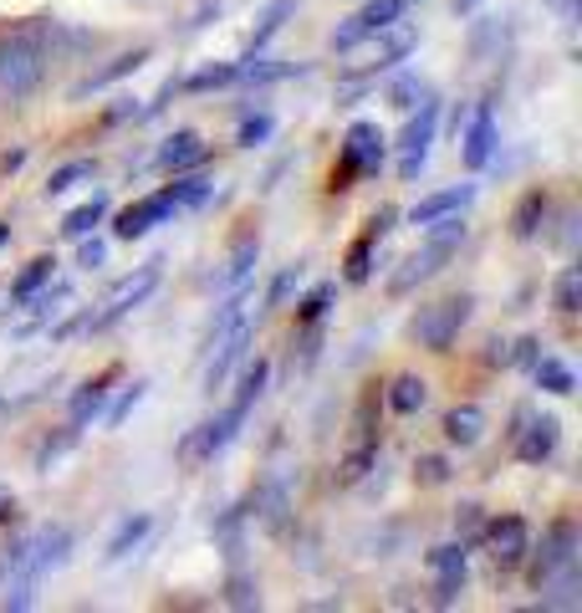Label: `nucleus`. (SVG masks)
<instances>
[{
	"label": "nucleus",
	"instance_id": "2",
	"mask_svg": "<svg viewBox=\"0 0 582 613\" xmlns=\"http://www.w3.org/2000/svg\"><path fill=\"white\" fill-rule=\"evenodd\" d=\"M52 72V37L46 27H15L0 31V103H31Z\"/></svg>",
	"mask_w": 582,
	"mask_h": 613
},
{
	"label": "nucleus",
	"instance_id": "39",
	"mask_svg": "<svg viewBox=\"0 0 582 613\" xmlns=\"http://www.w3.org/2000/svg\"><path fill=\"white\" fill-rule=\"evenodd\" d=\"M424 97H429V87H424L419 77H398L394 87H388V103H394V107H404V113H414V107H419Z\"/></svg>",
	"mask_w": 582,
	"mask_h": 613
},
{
	"label": "nucleus",
	"instance_id": "24",
	"mask_svg": "<svg viewBox=\"0 0 582 613\" xmlns=\"http://www.w3.org/2000/svg\"><path fill=\"white\" fill-rule=\"evenodd\" d=\"M256 261H261V236H240L236 240V251H230V261H226V271H220V287L226 292H236L240 281H251L256 277Z\"/></svg>",
	"mask_w": 582,
	"mask_h": 613
},
{
	"label": "nucleus",
	"instance_id": "33",
	"mask_svg": "<svg viewBox=\"0 0 582 613\" xmlns=\"http://www.w3.org/2000/svg\"><path fill=\"white\" fill-rule=\"evenodd\" d=\"M97 174V164L93 159H72V164H62V169H52V179H46V200H56V195H66V189H77L82 179H93Z\"/></svg>",
	"mask_w": 582,
	"mask_h": 613
},
{
	"label": "nucleus",
	"instance_id": "1",
	"mask_svg": "<svg viewBox=\"0 0 582 613\" xmlns=\"http://www.w3.org/2000/svg\"><path fill=\"white\" fill-rule=\"evenodd\" d=\"M266 378H271V363L266 359H256L246 374H240V394L226 404V409L215 414V419H205V425H195L179 440V460L185 466H205V460H215L220 450H230L236 445V435H240V425L251 419V409H256V399L266 394Z\"/></svg>",
	"mask_w": 582,
	"mask_h": 613
},
{
	"label": "nucleus",
	"instance_id": "16",
	"mask_svg": "<svg viewBox=\"0 0 582 613\" xmlns=\"http://www.w3.org/2000/svg\"><path fill=\"white\" fill-rule=\"evenodd\" d=\"M557 445H562V425H557L552 414H542V419H531L527 429H517V460L521 466H547L557 455Z\"/></svg>",
	"mask_w": 582,
	"mask_h": 613
},
{
	"label": "nucleus",
	"instance_id": "26",
	"mask_svg": "<svg viewBox=\"0 0 582 613\" xmlns=\"http://www.w3.org/2000/svg\"><path fill=\"white\" fill-rule=\"evenodd\" d=\"M107 220V195H93V200H82L77 210H66V220H62V236L66 240H87L97 226Z\"/></svg>",
	"mask_w": 582,
	"mask_h": 613
},
{
	"label": "nucleus",
	"instance_id": "41",
	"mask_svg": "<svg viewBox=\"0 0 582 613\" xmlns=\"http://www.w3.org/2000/svg\"><path fill=\"white\" fill-rule=\"evenodd\" d=\"M460 593H465V568H445L439 583H435V603H439V609H450Z\"/></svg>",
	"mask_w": 582,
	"mask_h": 613
},
{
	"label": "nucleus",
	"instance_id": "4",
	"mask_svg": "<svg viewBox=\"0 0 582 613\" xmlns=\"http://www.w3.org/2000/svg\"><path fill=\"white\" fill-rule=\"evenodd\" d=\"M476 318V297L470 292H455V297H439V302L419 306L409 322V337L424 347V353H450L460 343L465 322Z\"/></svg>",
	"mask_w": 582,
	"mask_h": 613
},
{
	"label": "nucleus",
	"instance_id": "5",
	"mask_svg": "<svg viewBox=\"0 0 582 613\" xmlns=\"http://www.w3.org/2000/svg\"><path fill=\"white\" fill-rule=\"evenodd\" d=\"M384 154H388L384 128L357 118L353 128L343 134V159H337V169H332V195H337V189H353V179L378 174V169H384Z\"/></svg>",
	"mask_w": 582,
	"mask_h": 613
},
{
	"label": "nucleus",
	"instance_id": "19",
	"mask_svg": "<svg viewBox=\"0 0 582 613\" xmlns=\"http://www.w3.org/2000/svg\"><path fill=\"white\" fill-rule=\"evenodd\" d=\"M205 159H210V144H205L195 128H179V134H169V138H164V148H159V164H164L169 174L199 169Z\"/></svg>",
	"mask_w": 582,
	"mask_h": 613
},
{
	"label": "nucleus",
	"instance_id": "22",
	"mask_svg": "<svg viewBox=\"0 0 582 613\" xmlns=\"http://www.w3.org/2000/svg\"><path fill=\"white\" fill-rule=\"evenodd\" d=\"M439 429H445V440L450 445L470 450V445H480V435H486V409H480V404H455Z\"/></svg>",
	"mask_w": 582,
	"mask_h": 613
},
{
	"label": "nucleus",
	"instance_id": "7",
	"mask_svg": "<svg viewBox=\"0 0 582 613\" xmlns=\"http://www.w3.org/2000/svg\"><path fill=\"white\" fill-rule=\"evenodd\" d=\"M582 562V532L572 517H557L552 527L542 532V552H537V562H531V588L552 583V578L562 573H578Z\"/></svg>",
	"mask_w": 582,
	"mask_h": 613
},
{
	"label": "nucleus",
	"instance_id": "10",
	"mask_svg": "<svg viewBox=\"0 0 582 613\" xmlns=\"http://www.w3.org/2000/svg\"><path fill=\"white\" fill-rule=\"evenodd\" d=\"M66 552H72V532H66V527H52V532H41L37 542H27V547H21V552L11 558L15 583H21V588H37L41 578L52 573V568H62Z\"/></svg>",
	"mask_w": 582,
	"mask_h": 613
},
{
	"label": "nucleus",
	"instance_id": "36",
	"mask_svg": "<svg viewBox=\"0 0 582 613\" xmlns=\"http://www.w3.org/2000/svg\"><path fill=\"white\" fill-rule=\"evenodd\" d=\"M271 134H277V118H271V113H246V118H240V148L266 144Z\"/></svg>",
	"mask_w": 582,
	"mask_h": 613
},
{
	"label": "nucleus",
	"instance_id": "44",
	"mask_svg": "<svg viewBox=\"0 0 582 613\" xmlns=\"http://www.w3.org/2000/svg\"><path fill=\"white\" fill-rule=\"evenodd\" d=\"M429 568H435V573H445V568H465V547H435V552H429Z\"/></svg>",
	"mask_w": 582,
	"mask_h": 613
},
{
	"label": "nucleus",
	"instance_id": "38",
	"mask_svg": "<svg viewBox=\"0 0 582 613\" xmlns=\"http://www.w3.org/2000/svg\"><path fill=\"white\" fill-rule=\"evenodd\" d=\"M373 246H378L373 236L353 240V251H347V281H368L373 277Z\"/></svg>",
	"mask_w": 582,
	"mask_h": 613
},
{
	"label": "nucleus",
	"instance_id": "31",
	"mask_svg": "<svg viewBox=\"0 0 582 613\" xmlns=\"http://www.w3.org/2000/svg\"><path fill=\"white\" fill-rule=\"evenodd\" d=\"M77 440H82V425H72V419H66L56 435H46V440H41V450H37V470H41V476H46V470H52Z\"/></svg>",
	"mask_w": 582,
	"mask_h": 613
},
{
	"label": "nucleus",
	"instance_id": "30",
	"mask_svg": "<svg viewBox=\"0 0 582 613\" xmlns=\"http://www.w3.org/2000/svg\"><path fill=\"white\" fill-rule=\"evenodd\" d=\"M52 271H56V261H52V256H37V261H31V267L11 281V302H31V297H37L41 287L52 281Z\"/></svg>",
	"mask_w": 582,
	"mask_h": 613
},
{
	"label": "nucleus",
	"instance_id": "23",
	"mask_svg": "<svg viewBox=\"0 0 582 613\" xmlns=\"http://www.w3.org/2000/svg\"><path fill=\"white\" fill-rule=\"evenodd\" d=\"M113 368H107V374H97L93 384H82L77 394H72V404H66V409H72V425H87V419H97V414L107 409V394H113Z\"/></svg>",
	"mask_w": 582,
	"mask_h": 613
},
{
	"label": "nucleus",
	"instance_id": "50",
	"mask_svg": "<svg viewBox=\"0 0 582 613\" xmlns=\"http://www.w3.org/2000/svg\"><path fill=\"white\" fill-rule=\"evenodd\" d=\"M455 6H460V11H470V6H476V0H455Z\"/></svg>",
	"mask_w": 582,
	"mask_h": 613
},
{
	"label": "nucleus",
	"instance_id": "45",
	"mask_svg": "<svg viewBox=\"0 0 582 613\" xmlns=\"http://www.w3.org/2000/svg\"><path fill=\"white\" fill-rule=\"evenodd\" d=\"M230 603H236V609H256V603H261L251 578H236V583H230Z\"/></svg>",
	"mask_w": 582,
	"mask_h": 613
},
{
	"label": "nucleus",
	"instance_id": "46",
	"mask_svg": "<svg viewBox=\"0 0 582 613\" xmlns=\"http://www.w3.org/2000/svg\"><path fill=\"white\" fill-rule=\"evenodd\" d=\"M394 220H398V210H394V205H384V210L368 220V236H373V240H384L388 230H394Z\"/></svg>",
	"mask_w": 582,
	"mask_h": 613
},
{
	"label": "nucleus",
	"instance_id": "21",
	"mask_svg": "<svg viewBox=\"0 0 582 613\" xmlns=\"http://www.w3.org/2000/svg\"><path fill=\"white\" fill-rule=\"evenodd\" d=\"M148 532H154V511H133V517H123L118 532L107 537V562L133 558V552L148 542Z\"/></svg>",
	"mask_w": 582,
	"mask_h": 613
},
{
	"label": "nucleus",
	"instance_id": "48",
	"mask_svg": "<svg viewBox=\"0 0 582 613\" xmlns=\"http://www.w3.org/2000/svg\"><path fill=\"white\" fill-rule=\"evenodd\" d=\"M11 521H15V496L0 491V527H11Z\"/></svg>",
	"mask_w": 582,
	"mask_h": 613
},
{
	"label": "nucleus",
	"instance_id": "17",
	"mask_svg": "<svg viewBox=\"0 0 582 613\" xmlns=\"http://www.w3.org/2000/svg\"><path fill=\"white\" fill-rule=\"evenodd\" d=\"M470 200H476V185L435 189V195H424V200L409 210V226H435V220H445V215H465Z\"/></svg>",
	"mask_w": 582,
	"mask_h": 613
},
{
	"label": "nucleus",
	"instance_id": "15",
	"mask_svg": "<svg viewBox=\"0 0 582 613\" xmlns=\"http://www.w3.org/2000/svg\"><path fill=\"white\" fill-rule=\"evenodd\" d=\"M164 220H174V200L159 189V195H144L138 205H128V210L113 220V236H118V240H144L148 230L164 226Z\"/></svg>",
	"mask_w": 582,
	"mask_h": 613
},
{
	"label": "nucleus",
	"instance_id": "40",
	"mask_svg": "<svg viewBox=\"0 0 582 613\" xmlns=\"http://www.w3.org/2000/svg\"><path fill=\"white\" fill-rule=\"evenodd\" d=\"M297 281H302V267H297V261L281 267V277L271 281V292H266V306H287V297L297 292Z\"/></svg>",
	"mask_w": 582,
	"mask_h": 613
},
{
	"label": "nucleus",
	"instance_id": "13",
	"mask_svg": "<svg viewBox=\"0 0 582 613\" xmlns=\"http://www.w3.org/2000/svg\"><path fill=\"white\" fill-rule=\"evenodd\" d=\"M486 547H490V562L501 573H511V568H521L531 558V527L521 517H496L486 527Z\"/></svg>",
	"mask_w": 582,
	"mask_h": 613
},
{
	"label": "nucleus",
	"instance_id": "18",
	"mask_svg": "<svg viewBox=\"0 0 582 613\" xmlns=\"http://www.w3.org/2000/svg\"><path fill=\"white\" fill-rule=\"evenodd\" d=\"M148 56H154V52H148V46H133V52H118V56H113V62H107V67L87 72V77H82L77 87H72V97H77V103H82V97H93V93H103V87H113V82L133 77V72L144 67Z\"/></svg>",
	"mask_w": 582,
	"mask_h": 613
},
{
	"label": "nucleus",
	"instance_id": "35",
	"mask_svg": "<svg viewBox=\"0 0 582 613\" xmlns=\"http://www.w3.org/2000/svg\"><path fill=\"white\" fill-rule=\"evenodd\" d=\"M332 297H337V287H332V281H322V287H312V292H306L302 302H297V322H302V328H312V322H322V312H328V306H332Z\"/></svg>",
	"mask_w": 582,
	"mask_h": 613
},
{
	"label": "nucleus",
	"instance_id": "6",
	"mask_svg": "<svg viewBox=\"0 0 582 613\" xmlns=\"http://www.w3.org/2000/svg\"><path fill=\"white\" fill-rule=\"evenodd\" d=\"M419 46V37H414V27H404V21H394L388 31H378V37H368V41H357L353 52H363V62H347V87H363V82H373L378 72H388V67H398L404 56Z\"/></svg>",
	"mask_w": 582,
	"mask_h": 613
},
{
	"label": "nucleus",
	"instance_id": "25",
	"mask_svg": "<svg viewBox=\"0 0 582 613\" xmlns=\"http://www.w3.org/2000/svg\"><path fill=\"white\" fill-rule=\"evenodd\" d=\"M287 15H297V0H271L261 11V21H256V31H251V41H246V56H261L271 41L281 37V27H287Z\"/></svg>",
	"mask_w": 582,
	"mask_h": 613
},
{
	"label": "nucleus",
	"instance_id": "29",
	"mask_svg": "<svg viewBox=\"0 0 582 613\" xmlns=\"http://www.w3.org/2000/svg\"><path fill=\"white\" fill-rule=\"evenodd\" d=\"M552 306L562 312V318H578V312H582V271L578 267H562V271H557Z\"/></svg>",
	"mask_w": 582,
	"mask_h": 613
},
{
	"label": "nucleus",
	"instance_id": "49",
	"mask_svg": "<svg viewBox=\"0 0 582 613\" xmlns=\"http://www.w3.org/2000/svg\"><path fill=\"white\" fill-rule=\"evenodd\" d=\"M6 240H11V226H6V220H0V246H6Z\"/></svg>",
	"mask_w": 582,
	"mask_h": 613
},
{
	"label": "nucleus",
	"instance_id": "12",
	"mask_svg": "<svg viewBox=\"0 0 582 613\" xmlns=\"http://www.w3.org/2000/svg\"><path fill=\"white\" fill-rule=\"evenodd\" d=\"M251 337H256V322H251V318L230 322L226 333H215V337H210V353H205V388H210V394L240 368V359H246Z\"/></svg>",
	"mask_w": 582,
	"mask_h": 613
},
{
	"label": "nucleus",
	"instance_id": "11",
	"mask_svg": "<svg viewBox=\"0 0 582 613\" xmlns=\"http://www.w3.org/2000/svg\"><path fill=\"white\" fill-rule=\"evenodd\" d=\"M394 21H404V0H363L353 15H347L343 27L332 31V52H353L357 41H368L378 37V31H388Z\"/></svg>",
	"mask_w": 582,
	"mask_h": 613
},
{
	"label": "nucleus",
	"instance_id": "28",
	"mask_svg": "<svg viewBox=\"0 0 582 613\" xmlns=\"http://www.w3.org/2000/svg\"><path fill=\"white\" fill-rule=\"evenodd\" d=\"M210 185H215L210 174H199V169L185 174V169H179V174H174V185L164 189V195L174 200V210H185V205H205V200H210Z\"/></svg>",
	"mask_w": 582,
	"mask_h": 613
},
{
	"label": "nucleus",
	"instance_id": "47",
	"mask_svg": "<svg viewBox=\"0 0 582 613\" xmlns=\"http://www.w3.org/2000/svg\"><path fill=\"white\" fill-rule=\"evenodd\" d=\"M103 256H107V246H103V240H93V246H82L77 261H82L87 271H93V267H103Z\"/></svg>",
	"mask_w": 582,
	"mask_h": 613
},
{
	"label": "nucleus",
	"instance_id": "43",
	"mask_svg": "<svg viewBox=\"0 0 582 613\" xmlns=\"http://www.w3.org/2000/svg\"><path fill=\"white\" fill-rule=\"evenodd\" d=\"M419 480H424V486H445V480H450V466H445L439 455H424V460H419Z\"/></svg>",
	"mask_w": 582,
	"mask_h": 613
},
{
	"label": "nucleus",
	"instance_id": "34",
	"mask_svg": "<svg viewBox=\"0 0 582 613\" xmlns=\"http://www.w3.org/2000/svg\"><path fill=\"white\" fill-rule=\"evenodd\" d=\"M230 82H240V62H220V67H199L195 77H185L179 87H185V93H210V87H230Z\"/></svg>",
	"mask_w": 582,
	"mask_h": 613
},
{
	"label": "nucleus",
	"instance_id": "14",
	"mask_svg": "<svg viewBox=\"0 0 582 613\" xmlns=\"http://www.w3.org/2000/svg\"><path fill=\"white\" fill-rule=\"evenodd\" d=\"M490 154H496V107L476 103L460 128V159H465V169H486Z\"/></svg>",
	"mask_w": 582,
	"mask_h": 613
},
{
	"label": "nucleus",
	"instance_id": "9",
	"mask_svg": "<svg viewBox=\"0 0 582 613\" xmlns=\"http://www.w3.org/2000/svg\"><path fill=\"white\" fill-rule=\"evenodd\" d=\"M159 281H164V261H144V267L133 271V277H123L113 292H107L103 312L93 318V333H107L113 322H123L128 312H138V306L148 302V297L159 292Z\"/></svg>",
	"mask_w": 582,
	"mask_h": 613
},
{
	"label": "nucleus",
	"instance_id": "3",
	"mask_svg": "<svg viewBox=\"0 0 582 613\" xmlns=\"http://www.w3.org/2000/svg\"><path fill=\"white\" fill-rule=\"evenodd\" d=\"M460 246H465V220H460V215H445V220H435V226H424V246L414 256H404V267L388 277V297L419 292L424 281L439 277V271L450 267Z\"/></svg>",
	"mask_w": 582,
	"mask_h": 613
},
{
	"label": "nucleus",
	"instance_id": "20",
	"mask_svg": "<svg viewBox=\"0 0 582 613\" xmlns=\"http://www.w3.org/2000/svg\"><path fill=\"white\" fill-rule=\"evenodd\" d=\"M547 215H552V195L547 189H527L517 200V210H511V236L517 240H537L547 226Z\"/></svg>",
	"mask_w": 582,
	"mask_h": 613
},
{
	"label": "nucleus",
	"instance_id": "27",
	"mask_svg": "<svg viewBox=\"0 0 582 613\" xmlns=\"http://www.w3.org/2000/svg\"><path fill=\"white\" fill-rule=\"evenodd\" d=\"M424 404H429V384H424L419 374H398L394 384H388V409L394 414H419Z\"/></svg>",
	"mask_w": 582,
	"mask_h": 613
},
{
	"label": "nucleus",
	"instance_id": "37",
	"mask_svg": "<svg viewBox=\"0 0 582 613\" xmlns=\"http://www.w3.org/2000/svg\"><path fill=\"white\" fill-rule=\"evenodd\" d=\"M144 394H148V384H144V378L123 388V394H118V404L107 409V429H123V419H128V414L138 409V404H144Z\"/></svg>",
	"mask_w": 582,
	"mask_h": 613
},
{
	"label": "nucleus",
	"instance_id": "8",
	"mask_svg": "<svg viewBox=\"0 0 582 613\" xmlns=\"http://www.w3.org/2000/svg\"><path fill=\"white\" fill-rule=\"evenodd\" d=\"M435 134H439V103L424 97V103L409 113V123H404V134H398V179H404V185H414L424 174L429 148H435Z\"/></svg>",
	"mask_w": 582,
	"mask_h": 613
},
{
	"label": "nucleus",
	"instance_id": "32",
	"mask_svg": "<svg viewBox=\"0 0 582 613\" xmlns=\"http://www.w3.org/2000/svg\"><path fill=\"white\" fill-rule=\"evenodd\" d=\"M531 374H537V384H542L547 394H562V399L578 388V378H572V368L562 359H537L531 363Z\"/></svg>",
	"mask_w": 582,
	"mask_h": 613
},
{
	"label": "nucleus",
	"instance_id": "42",
	"mask_svg": "<svg viewBox=\"0 0 582 613\" xmlns=\"http://www.w3.org/2000/svg\"><path fill=\"white\" fill-rule=\"evenodd\" d=\"M373 460H378V455H373V445H363V450H353V455H347V460H343V486H353V480H363V476H368V466H373Z\"/></svg>",
	"mask_w": 582,
	"mask_h": 613
}]
</instances>
